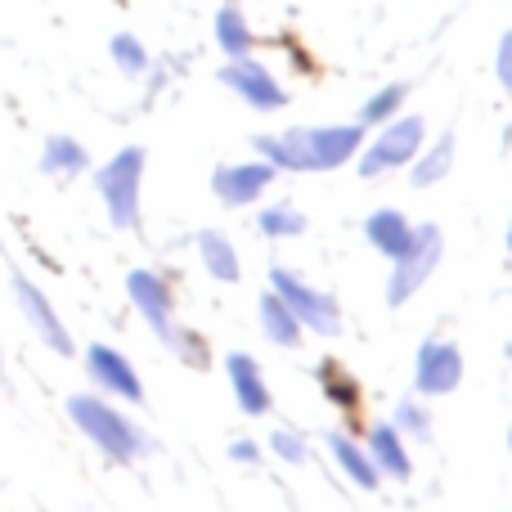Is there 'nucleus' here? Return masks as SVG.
<instances>
[{
  "label": "nucleus",
  "instance_id": "f257e3e1",
  "mask_svg": "<svg viewBox=\"0 0 512 512\" xmlns=\"http://www.w3.org/2000/svg\"><path fill=\"white\" fill-rule=\"evenodd\" d=\"M252 149L274 171H337L364 149V126H297L283 135H256Z\"/></svg>",
  "mask_w": 512,
  "mask_h": 512
},
{
  "label": "nucleus",
  "instance_id": "f03ea898",
  "mask_svg": "<svg viewBox=\"0 0 512 512\" xmlns=\"http://www.w3.org/2000/svg\"><path fill=\"white\" fill-rule=\"evenodd\" d=\"M68 414H72V423L81 427V436H86L99 454H108L113 463H135L149 450V436H144L122 409L108 405L104 396H72Z\"/></svg>",
  "mask_w": 512,
  "mask_h": 512
},
{
  "label": "nucleus",
  "instance_id": "7ed1b4c3",
  "mask_svg": "<svg viewBox=\"0 0 512 512\" xmlns=\"http://www.w3.org/2000/svg\"><path fill=\"white\" fill-rule=\"evenodd\" d=\"M126 297H131V306L140 310V319L153 328V337H162V342L171 346V351H180L189 364H203L207 351L203 342H189V333L176 324V297H171V283L162 279V274L153 270H131L126 274Z\"/></svg>",
  "mask_w": 512,
  "mask_h": 512
},
{
  "label": "nucleus",
  "instance_id": "20e7f679",
  "mask_svg": "<svg viewBox=\"0 0 512 512\" xmlns=\"http://www.w3.org/2000/svg\"><path fill=\"white\" fill-rule=\"evenodd\" d=\"M140 185H144V149H117L104 167L95 171V189L108 207V221L117 230L140 225Z\"/></svg>",
  "mask_w": 512,
  "mask_h": 512
},
{
  "label": "nucleus",
  "instance_id": "39448f33",
  "mask_svg": "<svg viewBox=\"0 0 512 512\" xmlns=\"http://www.w3.org/2000/svg\"><path fill=\"white\" fill-rule=\"evenodd\" d=\"M427 144V126L423 117H391L387 126L378 131V140H369L355 158H360V176L364 180H378L387 171H400L418 158V149Z\"/></svg>",
  "mask_w": 512,
  "mask_h": 512
},
{
  "label": "nucleus",
  "instance_id": "423d86ee",
  "mask_svg": "<svg viewBox=\"0 0 512 512\" xmlns=\"http://www.w3.org/2000/svg\"><path fill=\"white\" fill-rule=\"evenodd\" d=\"M270 292L301 319V328L319 337H337L342 333V306H337L328 292H319L315 283H306L292 270H270Z\"/></svg>",
  "mask_w": 512,
  "mask_h": 512
},
{
  "label": "nucleus",
  "instance_id": "0eeeda50",
  "mask_svg": "<svg viewBox=\"0 0 512 512\" xmlns=\"http://www.w3.org/2000/svg\"><path fill=\"white\" fill-rule=\"evenodd\" d=\"M441 252H445L441 230H436V225H414V239H409V248L396 256L391 279H387V301L391 306L414 301V292L423 288V283L436 274V265H441Z\"/></svg>",
  "mask_w": 512,
  "mask_h": 512
},
{
  "label": "nucleus",
  "instance_id": "6e6552de",
  "mask_svg": "<svg viewBox=\"0 0 512 512\" xmlns=\"http://www.w3.org/2000/svg\"><path fill=\"white\" fill-rule=\"evenodd\" d=\"M221 81L248 108H256V113H279V108L288 104V90H283L279 81H274V72L265 68L261 59H252V54H248V59H225Z\"/></svg>",
  "mask_w": 512,
  "mask_h": 512
},
{
  "label": "nucleus",
  "instance_id": "1a4fd4ad",
  "mask_svg": "<svg viewBox=\"0 0 512 512\" xmlns=\"http://www.w3.org/2000/svg\"><path fill=\"white\" fill-rule=\"evenodd\" d=\"M463 382V351L454 342H423L414 360V391L418 396H450Z\"/></svg>",
  "mask_w": 512,
  "mask_h": 512
},
{
  "label": "nucleus",
  "instance_id": "9d476101",
  "mask_svg": "<svg viewBox=\"0 0 512 512\" xmlns=\"http://www.w3.org/2000/svg\"><path fill=\"white\" fill-rule=\"evenodd\" d=\"M14 301L18 310H23V319L36 328V337H41L50 351L59 355H72V337H68V324L59 319V310H54V301L45 297L41 288H36L27 274H14Z\"/></svg>",
  "mask_w": 512,
  "mask_h": 512
},
{
  "label": "nucleus",
  "instance_id": "9b49d317",
  "mask_svg": "<svg viewBox=\"0 0 512 512\" xmlns=\"http://www.w3.org/2000/svg\"><path fill=\"white\" fill-rule=\"evenodd\" d=\"M86 373L99 391H108V396H122V400H131V405L144 400V382H140V373H135V364L126 360L122 351H113V346H90Z\"/></svg>",
  "mask_w": 512,
  "mask_h": 512
},
{
  "label": "nucleus",
  "instance_id": "f8f14e48",
  "mask_svg": "<svg viewBox=\"0 0 512 512\" xmlns=\"http://www.w3.org/2000/svg\"><path fill=\"white\" fill-rule=\"evenodd\" d=\"M274 176H279V171H274L270 162H234V167H216L212 189L225 207H248L274 185Z\"/></svg>",
  "mask_w": 512,
  "mask_h": 512
},
{
  "label": "nucleus",
  "instance_id": "ddd939ff",
  "mask_svg": "<svg viewBox=\"0 0 512 512\" xmlns=\"http://www.w3.org/2000/svg\"><path fill=\"white\" fill-rule=\"evenodd\" d=\"M225 373H230V391H234V400H239L243 414H252V418L270 414V409H274V396H270V382H265V373H261V364H256V355L234 351L230 360H225Z\"/></svg>",
  "mask_w": 512,
  "mask_h": 512
},
{
  "label": "nucleus",
  "instance_id": "4468645a",
  "mask_svg": "<svg viewBox=\"0 0 512 512\" xmlns=\"http://www.w3.org/2000/svg\"><path fill=\"white\" fill-rule=\"evenodd\" d=\"M369 459L373 468H378V477H396V481H409V472H414V459H409V441L396 432L391 423H373L369 432Z\"/></svg>",
  "mask_w": 512,
  "mask_h": 512
},
{
  "label": "nucleus",
  "instance_id": "2eb2a0df",
  "mask_svg": "<svg viewBox=\"0 0 512 512\" xmlns=\"http://www.w3.org/2000/svg\"><path fill=\"white\" fill-rule=\"evenodd\" d=\"M364 239H369L382 256H391V261H396V256L409 248V239H414V225H409L405 212L382 207V212H373L369 221H364Z\"/></svg>",
  "mask_w": 512,
  "mask_h": 512
},
{
  "label": "nucleus",
  "instance_id": "dca6fc26",
  "mask_svg": "<svg viewBox=\"0 0 512 512\" xmlns=\"http://www.w3.org/2000/svg\"><path fill=\"white\" fill-rule=\"evenodd\" d=\"M450 171H454V135L445 131L441 140L423 144V149H418V158L409 162V185H414V189H432V185H441Z\"/></svg>",
  "mask_w": 512,
  "mask_h": 512
},
{
  "label": "nucleus",
  "instance_id": "f3484780",
  "mask_svg": "<svg viewBox=\"0 0 512 512\" xmlns=\"http://www.w3.org/2000/svg\"><path fill=\"white\" fill-rule=\"evenodd\" d=\"M328 450H333V463L346 472V481H351L355 490H378V468H373V459H369V450L364 445H355L346 432H333L328 436Z\"/></svg>",
  "mask_w": 512,
  "mask_h": 512
},
{
  "label": "nucleus",
  "instance_id": "a211bd4d",
  "mask_svg": "<svg viewBox=\"0 0 512 512\" xmlns=\"http://www.w3.org/2000/svg\"><path fill=\"white\" fill-rule=\"evenodd\" d=\"M256 319H261V333L270 337L274 346H297L301 333H306V328H301V319L292 315V310L283 306V301L274 297L270 288H265L261 301H256Z\"/></svg>",
  "mask_w": 512,
  "mask_h": 512
},
{
  "label": "nucleus",
  "instance_id": "6ab92c4d",
  "mask_svg": "<svg viewBox=\"0 0 512 512\" xmlns=\"http://www.w3.org/2000/svg\"><path fill=\"white\" fill-rule=\"evenodd\" d=\"M319 391H324V400L333 409H342V414H360V382H355V373L351 369H342L337 360H324L319 364Z\"/></svg>",
  "mask_w": 512,
  "mask_h": 512
},
{
  "label": "nucleus",
  "instance_id": "aec40b11",
  "mask_svg": "<svg viewBox=\"0 0 512 512\" xmlns=\"http://www.w3.org/2000/svg\"><path fill=\"white\" fill-rule=\"evenodd\" d=\"M86 167H90V153L81 149L72 135H50V140H45V149H41V171L45 176L68 180V176H81Z\"/></svg>",
  "mask_w": 512,
  "mask_h": 512
},
{
  "label": "nucleus",
  "instance_id": "412c9836",
  "mask_svg": "<svg viewBox=\"0 0 512 512\" xmlns=\"http://www.w3.org/2000/svg\"><path fill=\"white\" fill-rule=\"evenodd\" d=\"M198 256H203V265H207V274H212V279L239 283V274H243L239 252H234V243L225 239L221 230H203V234H198Z\"/></svg>",
  "mask_w": 512,
  "mask_h": 512
},
{
  "label": "nucleus",
  "instance_id": "4be33fe9",
  "mask_svg": "<svg viewBox=\"0 0 512 512\" xmlns=\"http://www.w3.org/2000/svg\"><path fill=\"white\" fill-rule=\"evenodd\" d=\"M216 45L225 50V59H248L256 36L248 32V18H243L239 5H221V14H216Z\"/></svg>",
  "mask_w": 512,
  "mask_h": 512
},
{
  "label": "nucleus",
  "instance_id": "5701e85b",
  "mask_svg": "<svg viewBox=\"0 0 512 512\" xmlns=\"http://www.w3.org/2000/svg\"><path fill=\"white\" fill-rule=\"evenodd\" d=\"M405 99H409V86H405V81H391V86L373 90V95L364 99V108H360V126H387L391 117H400Z\"/></svg>",
  "mask_w": 512,
  "mask_h": 512
},
{
  "label": "nucleus",
  "instance_id": "b1692460",
  "mask_svg": "<svg viewBox=\"0 0 512 512\" xmlns=\"http://www.w3.org/2000/svg\"><path fill=\"white\" fill-rule=\"evenodd\" d=\"M256 230H261L265 239H297V234L306 230V216H301L292 203H270L261 216H256Z\"/></svg>",
  "mask_w": 512,
  "mask_h": 512
},
{
  "label": "nucleus",
  "instance_id": "393cba45",
  "mask_svg": "<svg viewBox=\"0 0 512 512\" xmlns=\"http://www.w3.org/2000/svg\"><path fill=\"white\" fill-rule=\"evenodd\" d=\"M391 427H396L405 441H414V445H427V441H432V414H427V409L418 405L414 396L396 405V418H391Z\"/></svg>",
  "mask_w": 512,
  "mask_h": 512
},
{
  "label": "nucleus",
  "instance_id": "a878e982",
  "mask_svg": "<svg viewBox=\"0 0 512 512\" xmlns=\"http://www.w3.org/2000/svg\"><path fill=\"white\" fill-rule=\"evenodd\" d=\"M108 54H113V63L126 72V77H140V72H149V50H144V45L135 41L131 32H117L113 41H108Z\"/></svg>",
  "mask_w": 512,
  "mask_h": 512
},
{
  "label": "nucleus",
  "instance_id": "bb28decb",
  "mask_svg": "<svg viewBox=\"0 0 512 512\" xmlns=\"http://www.w3.org/2000/svg\"><path fill=\"white\" fill-rule=\"evenodd\" d=\"M270 454L283 463H306L310 459V445L301 441L297 432H270Z\"/></svg>",
  "mask_w": 512,
  "mask_h": 512
},
{
  "label": "nucleus",
  "instance_id": "cd10ccee",
  "mask_svg": "<svg viewBox=\"0 0 512 512\" xmlns=\"http://www.w3.org/2000/svg\"><path fill=\"white\" fill-rule=\"evenodd\" d=\"M495 72H499V86L512 90V32L499 36V50H495Z\"/></svg>",
  "mask_w": 512,
  "mask_h": 512
},
{
  "label": "nucleus",
  "instance_id": "c85d7f7f",
  "mask_svg": "<svg viewBox=\"0 0 512 512\" xmlns=\"http://www.w3.org/2000/svg\"><path fill=\"white\" fill-rule=\"evenodd\" d=\"M230 459L234 463H256V459H261V445H256V441H234L230 445Z\"/></svg>",
  "mask_w": 512,
  "mask_h": 512
},
{
  "label": "nucleus",
  "instance_id": "c756f323",
  "mask_svg": "<svg viewBox=\"0 0 512 512\" xmlns=\"http://www.w3.org/2000/svg\"><path fill=\"white\" fill-rule=\"evenodd\" d=\"M508 248H512V221H508Z\"/></svg>",
  "mask_w": 512,
  "mask_h": 512
}]
</instances>
